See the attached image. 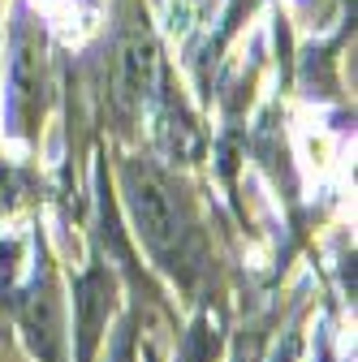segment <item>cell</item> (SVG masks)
<instances>
[{
    "instance_id": "6da1fadb",
    "label": "cell",
    "mask_w": 358,
    "mask_h": 362,
    "mask_svg": "<svg viewBox=\"0 0 358 362\" xmlns=\"http://www.w3.org/2000/svg\"><path fill=\"white\" fill-rule=\"evenodd\" d=\"M125 203H129V216L139 224L143 242L156 250V255H173L186 238V216H182V203H177L173 186L143 160L125 164Z\"/></svg>"
},
{
    "instance_id": "7a4b0ae2",
    "label": "cell",
    "mask_w": 358,
    "mask_h": 362,
    "mask_svg": "<svg viewBox=\"0 0 358 362\" xmlns=\"http://www.w3.org/2000/svg\"><path fill=\"white\" fill-rule=\"evenodd\" d=\"M9 90H13V112L22 129H30L35 112L43 108V39L35 30L13 35V65H9Z\"/></svg>"
},
{
    "instance_id": "3957f363",
    "label": "cell",
    "mask_w": 358,
    "mask_h": 362,
    "mask_svg": "<svg viewBox=\"0 0 358 362\" xmlns=\"http://www.w3.org/2000/svg\"><path fill=\"white\" fill-rule=\"evenodd\" d=\"M151 90H156V43L147 30H129L117 52V100L121 108H134Z\"/></svg>"
}]
</instances>
